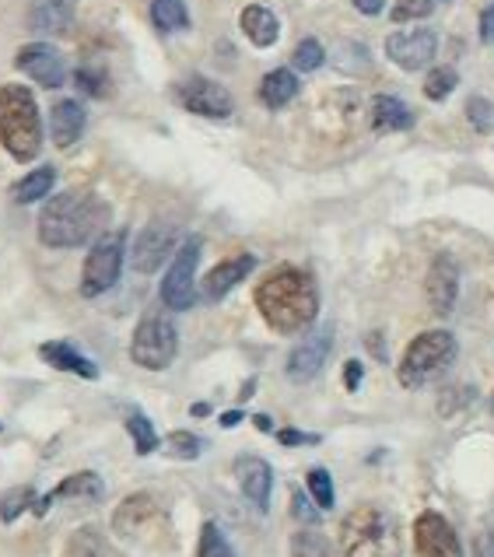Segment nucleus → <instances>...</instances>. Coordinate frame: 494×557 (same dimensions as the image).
<instances>
[{"instance_id":"f257e3e1","label":"nucleus","mask_w":494,"mask_h":557,"mask_svg":"<svg viewBox=\"0 0 494 557\" xmlns=\"http://www.w3.org/2000/svg\"><path fill=\"white\" fill-rule=\"evenodd\" d=\"M109 203L88 189H71L42 207L39 243L50 249H77L109 232Z\"/></svg>"},{"instance_id":"f03ea898","label":"nucleus","mask_w":494,"mask_h":557,"mask_svg":"<svg viewBox=\"0 0 494 557\" xmlns=\"http://www.w3.org/2000/svg\"><path fill=\"white\" fill-rule=\"evenodd\" d=\"M257 309L270 330L277 333H298L312 326L316 312H320V295L309 274L295 267L274 270L257 288Z\"/></svg>"},{"instance_id":"7ed1b4c3","label":"nucleus","mask_w":494,"mask_h":557,"mask_svg":"<svg viewBox=\"0 0 494 557\" xmlns=\"http://www.w3.org/2000/svg\"><path fill=\"white\" fill-rule=\"evenodd\" d=\"M0 145L14 162H32L42 148L39 102L25 85L0 88Z\"/></svg>"},{"instance_id":"20e7f679","label":"nucleus","mask_w":494,"mask_h":557,"mask_svg":"<svg viewBox=\"0 0 494 557\" xmlns=\"http://www.w3.org/2000/svg\"><path fill=\"white\" fill-rule=\"evenodd\" d=\"M456 361V337L449 330H428L421 337L407 344L400 358V382L407 389H418L432 382L439 372H445Z\"/></svg>"},{"instance_id":"39448f33","label":"nucleus","mask_w":494,"mask_h":557,"mask_svg":"<svg viewBox=\"0 0 494 557\" xmlns=\"http://www.w3.org/2000/svg\"><path fill=\"white\" fill-rule=\"evenodd\" d=\"M341 547H344V557H390L393 530L386 516H382L375 505L355 508L341 527Z\"/></svg>"},{"instance_id":"423d86ee","label":"nucleus","mask_w":494,"mask_h":557,"mask_svg":"<svg viewBox=\"0 0 494 557\" xmlns=\"http://www.w3.org/2000/svg\"><path fill=\"white\" fill-rule=\"evenodd\" d=\"M180 355V333H175L169 315L148 312L145 320L137 323L134 341H131V358L134 364L148 372H165L169 364Z\"/></svg>"},{"instance_id":"0eeeda50","label":"nucleus","mask_w":494,"mask_h":557,"mask_svg":"<svg viewBox=\"0 0 494 557\" xmlns=\"http://www.w3.org/2000/svg\"><path fill=\"white\" fill-rule=\"evenodd\" d=\"M123 257H126V232H106L102 238H95L85 270H82V295L99 298L113 288L120 281Z\"/></svg>"},{"instance_id":"6e6552de","label":"nucleus","mask_w":494,"mask_h":557,"mask_svg":"<svg viewBox=\"0 0 494 557\" xmlns=\"http://www.w3.org/2000/svg\"><path fill=\"white\" fill-rule=\"evenodd\" d=\"M197 263H200V238H186L162 281V301L172 312L194 309L197 301Z\"/></svg>"},{"instance_id":"1a4fd4ad","label":"nucleus","mask_w":494,"mask_h":557,"mask_svg":"<svg viewBox=\"0 0 494 557\" xmlns=\"http://www.w3.org/2000/svg\"><path fill=\"white\" fill-rule=\"evenodd\" d=\"M113 530L126 540H155L158 533L169 530L162 505L151 495H131L113 516Z\"/></svg>"},{"instance_id":"9d476101","label":"nucleus","mask_w":494,"mask_h":557,"mask_svg":"<svg viewBox=\"0 0 494 557\" xmlns=\"http://www.w3.org/2000/svg\"><path fill=\"white\" fill-rule=\"evenodd\" d=\"M175 99H180L183 109H189V113L207 116V120H225L235 109L229 88L211 82V77H189V82L175 88Z\"/></svg>"},{"instance_id":"9b49d317","label":"nucleus","mask_w":494,"mask_h":557,"mask_svg":"<svg viewBox=\"0 0 494 557\" xmlns=\"http://www.w3.org/2000/svg\"><path fill=\"white\" fill-rule=\"evenodd\" d=\"M413 550L418 557H464L453 522L439 512H421L413 522Z\"/></svg>"},{"instance_id":"f8f14e48","label":"nucleus","mask_w":494,"mask_h":557,"mask_svg":"<svg viewBox=\"0 0 494 557\" xmlns=\"http://www.w3.org/2000/svg\"><path fill=\"white\" fill-rule=\"evenodd\" d=\"M439 53V36L432 28H413V32H396L386 39V57L400 63L404 71H421L435 60Z\"/></svg>"},{"instance_id":"ddd939ff","label":"nucleus","mask_w":494,"mask_h":557,"mask_svg":"<svg viewBox=\"0 0 494 557\" xmlns=\"http://www.w3.org/2000/svg\"><path fill=\"white\" fill-rule=\"evenodd\" d=\"M18 71L28 74L39 88H60L67 82V63L53 50L50 42H28L18 50Z\"/></svg>"},{"instance_id":"4468645a","label":"nucleus","mask_w":494,"mask_h":557,"mask_svg":"<svg viewBox=\"0 0 494 557\" xmlns=\"http://www.w3.org/2000/svg\"><path fill=\"white\" fill-rule=\"evenodd\" d=\"M175 246H180V232L172 225H148L134 243V270H140V274H155L158 267L180 252Z\"/></svg>"},{"instance_id":"2eb2a0df","label":"nucleus","mask_w":494,"mask_h":557,"mask_svg":"<svg viewBox=\"0 0 494 557\" xmlns=\"http://www.w3.org/2000/svg\"><path fill=\"white\" fill-rule=\"evenodd\" d=\"M333 351V326H320L316 333H309L295 351L288 355V379L292 382H309L323 372V364Z\"/></svg>"},{"instance_id":"dca6fc26","label":"nucleus","mask_w":494,"mask_h":557,"mask_svg":"<svg viewBox=\"0 0 494 557\" xmlns=\"http://www.w3.org/2000/svg\"><path fill=\"white\" fill-rule=\"evenodd\" d=\"M235 476L243 495L249 498V505L257 512H267L270 508V491H274V470H270L267 459L260 456H238L235 459Z\"/></svg>"},{"instance_id":"f3484780","label":"nucleus","mask_w":494,"mask_h":557,"mask_svg":"<svg viewBox=\"0 0 494 557\" xmlns=\"http://www.w3.org/2000/svg\"><path fill=\"white\" fill-rule=\"evenodd\" d=\"M424 292H428V306H432L435 315H449L456 309V298H459V270H456V263L449 257H435L432 270H428Z\"/></svg>"},{"instance_id":"a211bd4d","label":"nucleus","mask_w":494,"mask_h":557,"mask_svg":"<svg viewBox=\"0 0 494 557\" xmlns=\"http://www.w3.org/2000/svg\"><path fill=\"white\" fill-rule=\"evenodd\" d=\"M106 495V487H102V476L99 473H71L67 481L63 484H57L50 495L46 498H39L36 502V508L32 512L36 516H46V508H50L53 502H99Z\"/></svg>"},{"instance_id":"6ab92c4d","label":"nucleus","mask_w":494,"mask_h":557,"mask_svg":"<svg viewBox=\"0 0 494 557\" xmlns=\"http://www.w3.org/2000/svg\"><path fill=\"white\" fill-rule=\"evenodd\" d=\"M74 25V0H32L28 28L39 36H63Z\"/></svg>"},{"instance_id":"aec40b11","label":"nucleus","mask_w":494,"mask_h":557,"mask_svg":"<svg viewBox=\"0 0 494 557\" xmlns=\"http://www.w3.org/2000/svg\"><path fill=\"white\" fill-rule=\"evenodd\" d=\"M252 267H257V257L252 252H243V257H232V260H221L211 274H207L203 281V295L218 301V298H225L235 284H243L249 274H252Z\"/></svg>"},{"instance_id":"412c9836","label":"nucleus","mask_w":494,"mask_h":557,"mask_svg":"<svg viewBox=\"0 0 494 557\" xmlns=\"http://www.w3.org/2000/svg\"><path fill=\"white\" fill-rule=\"evenodd\" d=\"M85 123H88V113L82 102L74 99H60L50 113V134H53V145L57 148H71L82 140L85 134Z\"/></svg>"},{"instance_id":"4be33fe9","label":"nucleus","mask_w":494,"mask_h":557,"mask_svg":"<svg viewBox=\"0 0 494 557\" xmlns=\"http://www.w3.org/2000/svg\"><path fill=\"white\" fill-rule=\"evenodd\" d=\"M39 358L46 364H53L57 372H71L77 379H99V364H95L91 358H85L82 351H77L74 344L67 341H50L39 347Z\"/></svg>"},{"instance_id":"5701e85b","label":"nucleus","mask_w":494,"mask_h":557,"mask_svg":"<svg viewBox=\"0 0 494 557\" xmlns=\"http://www.w3.org/2000/svg\"><path fill=\"white\" fill-rule=\"evenodd\" d=\"M238 25H243V32L249 36L252 46H260V50H267V46H274L277 36H281V22L277 14L263 8V4H249L243 8V14H238Z\"/></svg>"},{"instance_id":"b1692460","label":"nucleus","mask_w":494,"mask_h":557,"mask_svg":"<svg viewBox=\"0 0 494 557\" xmlns=\"http://www.w3.org/2000/svg\"><path fill=\"white\" fill-rule=\"evenodd\" d=\"M53 183H57V169L53 165H42V169H36V172H28L25 180H18L11 186V200L14 203H39V200H46L50 197V189H53Z\"/></svg>"},{"instance_id":"393cba45","label":"nucleus","mask_w":494,"mask_h":557,"mask_svg":"<svg viewBox=\"0 0 494 557\" xmlns=\"http://www.w3.org/2000/svg\"><path fill=\"white\" fill-rule=\"evenodd\" d=\"M372 123H375V131H410L413 113L396 95H379L372 102Z\"/></svg>"},{"instance_id":"a878e982","label":"nucleus","mask_w":494,"mask_h":557,"mask_svg":"<svg viewBox=\"0 0 494 557\" xmlns=\"http://www.w3.org/2000/svg\"><path fill=\"white\" fill-rule=\"evenodd\" d=\"M298 95V77L288 71V67H277V71H270L263 82H260V99L263 106L270 109H281V106H288L292 99Z\"/></svg>"},{"instance_id":"bb28decb","label":"nucleus","mask_w":494,"mask_h":557,"mask_svg":"<svg viewBox=\"0 0 494 557\" xmlns=\"http://www.w3.org/2000/svg\"><path fill=\"white\" fill-rule=\"evenodd\" d=\"M151 22L158 32H183V28H189V11L183 0H155Z\"/></svg>"},{"instance_id":"cd10ccee","label":"nucleus","mask_w":494,"mask_h":557,"mask_svg":"<svg viewBox=\"0 0 494 557\" xmlns=\"http://www.w3.org/2000/svg\"><path fill=\"white\" fill-rule=\"evenodd\" d=\"M67 557H113V554H109V544L99 536V530L85 527V530H77V533L71 536Z\"/></svg>"},{"instance_id":"c85d7f7f","label":"nucleus","mask_w":494,"mask_h":557,"mask_svg":"<svg viewBox=\"0 0 494 557\" xmlns=\"http://www.w3.org/2000/svg\"><path fill=\"white\" fill-rule=\"evenodd\" d=\"M126 432H131V438H134L137 456H151V453L158 449L155 424L145 418V413H131V418H126Z\"/></svg>"},{"instance_id":"c756f323","label":"nucleus","mask_w":494,"mask_h":557,"mask_svg":"<svg viewBox=\"0 0 494 557\" xmlns=\"http://www.w3.org/2000/svg\"><path fill=\"white\" fill-rule=\"evenodd\" d=\"M36 491L32 487H14V491H8L4 498H0V522H14L18 519L25 508H36Z\"/></svg>"},{"instance_id":"7c9ffc66","label":"nucleus","mask_w":494,"mask_h":557,"mask_svg":"<svg viewBox=\"0 0 494 557\" xmlns=\"http://www.w3.org/2000/svg\"><path fill=\"white\" fill-rule=\"evenodd\" d=\"M456 85H459V74L453 67H435L432 74L424 77V95L432 102H442V99H449Z\"/></svg>"},{"instance_id":"2f4dec72","label":"nucleus","mask_w":494,"mask_h":557,"mask_svg":"<svg viewBox=\"0 0 494 557\" xmlns=\"http://www.w3.org/2000/svg\"><path fill=\"white\" fill-rule=\"evenodd\" d=\"M197 557H235L232 544L225 540V533H221L214 522H203L200 530V547H197Z\"/></svg>"},{"instance_id":"473e14b6","label":"nucleus","mask_w":494,"mask_h":557,"mask_svg":"<svg viewBox=\"0 0 494 557\" xmlns=\"http://www.w3.org/2000/svg\"><path fill=\"white\" fill-rule=\"evenodd\" d=\"M292 557H330V544L323 533L301 530L292 536Z\"/></svg>"},{"instance_id":"72a5a7b5","label":"nucleus","mask_w":494,"mask_h":557,"mask_svg":"<svg viewBox=\"0 0 494 557\" xmlns=\"http://www.w3.org/2000/svg\"><path fill=\"white\" fill-rule=\"evenodd\" d=\"M323 60H326V53H323V46L316 42V39H301V42L295 46V57H292L295 71H301V74L320 71V67H323Z\"/></svg>"},{"instance_id":"f704fd0d","label":"nucleus","mask_w":494,"mask_h":557,"mask_svg":"<svg viewBox=\"0 0 494 557\" xmlns=\"http://www.w3.org/2000/svg\"><path fill=\"white\" fill-rule=\"evenodd\" d=\"M306 487H309V495L316 498V508H333V481H330V473L323 467L309 470Z\"/></svg>"},{"instance_id":"c9c22d12","label":"nucleus","mask_w":494,"mask_h":557,"mask_svg":"<svg viewBox=\"0 0 494 557\" xmlns=\"http://www.w3.org/2000/svg\"><path fill=\"white\" fill-rule=\"evenodd\" d=\"M165 449L175 456V459H197L203 453V442L194 435V432H172L165 438Z\"/></svg>"},{"instance_id":"e433bc0d","label":"nucleus","mask_w":494,"mask_h":557,"mask_svg":"<svg viewBox=\"0 0 494 557\" xmlns=\"http://www.w3.org/2000/svg\"><path fill=\"white\" fill-rule=\"evenodd\" d=\"M432 0H396L393 4V22H413V18H428L432 14Z\"/></svg>"},{"instance_id":"4c0bfd02","label":"nucleus","mask_w":494,"mask_h":557,"mask_svg":"<svg viewBox=\"0 0 494 557\" xmlns=\"http://www.w3.org/2000/svg\"><path fill=\"white\" fill-rule=\"evenodd\" d=\"M77 88H82L85 95H106V74L102 71H91V67H82L74 74Z\"/></svg>"},{"instance_id":"58836bf2","label":"nucleus","mask_w":494,"mask_h":557,"mask_svg":"<svg viewBox=\"0 0 494 557\" xmlns=\"http://www.w3.org/2000/svg\"><path fill=\"white\" fill-rule=\"evenodd\" d=\"M467 113H470V120L477 123V131H487V126H491V106H487L484 99H470Z\"/></svg>"},{"instance_id":"ea45409f","label":"nucleus","mask_w":494,"mask_h":557,"mask_svg":"<svg viewBox=\"0 0 494 557\" xmlns=\"http://www.w3.org/2000/svg\"><path fill=\"white\" fill-rule=\"evenodd\" d=\"M292 512L301 522H316V519H320V512H316V508L306 502V495H301V491H295V495H292Z\"/></svg>"},{"instance_id":"a19ab883","label":"nucleus","mask_w":494,"mask_h":557,"mask_svg":"<svg viewBox=\"0 0 494 557\" xmlns=\"http://www.w3.org/2000/svg\"><path fill=\"white\" fill-rule=\"evenodd\" d=\"M277 442L281 445H312V442H320V438L306 435V432H292V428H288V432H277Z\"/></svg>"},{"instance_id":"79ce46f5","label":"nucleus","mask_w":494,"mask_h":557,"mask_svg":"<svg viewBox=\"0 0 494 557\" xmlns=\"http://www.w3.org/2000/svg\"><path fill=\"white\" fill-rule=\"evenodd\" d=\"M361 372H365V369H361V361H347V364H344V386H347V389H358Z\"/></svg>"},{"instance_id":"37998d69","label":"nucleus","mask_w":494,"mask_h":557,"mask_svg":"<svg viewBox=\"0 0 494 557\" xmlns=\"http://www.w3.org/2000/svg\"><path fill=\"white\" fill-rule=\"evenodd\" d=\"M481 39L484 42H494V4L484 8V14H481Z\"/></svg>"},{"instance_id":"c03bdc74","label":"nucleus","mask_w":494,"mask_h":557,"mask_svg":"<svg viewBox=\"0 0 494 557\" xmlns=\"http://www.w3.org/2000/svg\"><path fill=\"white\" fill-rule=\"evenodd\" d=\"M355 8L361 14H379L382 11V0H355Z\"/></svg>"},{"instance_id":"a18cd8bd","label":"nucleus","mask_w":494,"mask_h":557,"mask_svg":"<svg viewBox=\"0 0 494 557\" xmlns=\"http://www.w3.org/2000/svg\"><path fill=\"white\" fill-rule=\"evenodd\" d=\"M238 421H243V413H238V410H229V413H221V424H225V428H235Z\"/></svg>"},{"instance_id":"49530a36","label":"nucleus","mask_w":494,"mask_h":557,"mask_svg":"<svg viewBox=\"0 0 494 557\" xmlns=\"http://www.w3.org/2000/svg\"><path fill=\"white\" fill-rule=\"evenodd\" d=\"M189 413H194V418H203V413H211V407H207V404H197V407H189Z\"/></svg>"},{"instance_id":"de8ad7c7","label":"nucleus","mask_w":494,"mask_h":557,"mask_svg":"<svg viewBox=\"0 0 494 557\" xmlns=\"http://www.w3.org/2000/svg\"><path fill=\"white\" fill-rule=\"evenodd\" d=\"M252 421H257L260 432H270V418H263V413H257V418H252Z\"/></svg>"}]
</instances>
